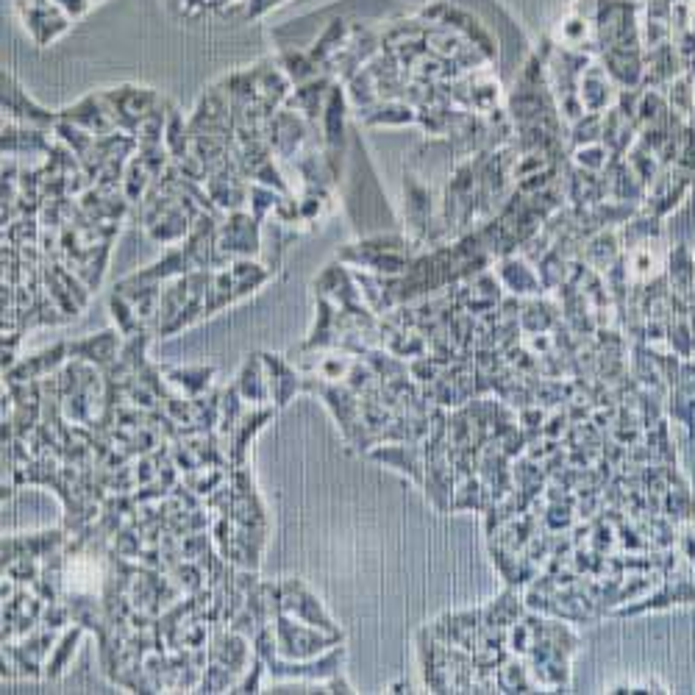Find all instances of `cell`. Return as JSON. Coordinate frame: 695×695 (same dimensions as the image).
<instances>
[{
	"instance_id": "obj_1",
	"label": "cell",
	"mask_w": 695,
	"mask_h": 695,
	"mask_svg": "<svg viewBox=\"0 0 695 695\" xmlns=\"http://www.w3.org/2000/svg\"><path fill=\"white\" fill-rule=\"evenodd\" d=\"M17 14L39 48L51 45L53 39L64 37L73 26V20L53 0H17Z\"/></svg>"
},
{
	"instance_id": "obj_2",
	"label": "cell",
	"mask_w": 695,
	"mask_h": 695,
	"mask_svg": "<svg viewBox=\"0 0 695 695\" xmlns=\"http://www.w3.org/2000/svg\"><path fill=\"white\" fill-rule=\"evenodd\" d=\"M0 81H3V112L14 114V117H20V120H26V123H34V126H53V123H59V114L39 109L37 103L26 95V89L14 81L12 73L3 70V78H0Z\"/></svg>"
},
{
	"instance_id": "obj_3",
	"label": "cell",
	"mask_w": 695,
	"mask_h": 695,
	"mask_svg": "<svg viewBox=\"0 0 695 695\" xmlns=\"http://www.w3.org/2000/svg\"><path fill=\"white\" fill-rule=\"evenodd\" d=\"M220 251L237 253V256H245V253L256 251L259 245V226L256 220H251L248 215H234L231 220H226V226L220 228Z\"/></svg>"
},
{
	"instance_id": "obj_4",
	"label": "cell",
	"mask_w": 695,
	"mask_h": 695,
	"mask_svg": "<svg viewBox=\"0 0 695 695\" xmlns=\"http://www.w3.org/2000/svg\"><path fill=\"white\" fill-rule=\"evenodd\" d=\"M345 42H348V26H345V20H331L329 28L315 39L309 56L323 67V64H329L331 59L345 48Z\"/></svg>"
},
{
	"instance_id": "obj_5",
	"label": "cell",
	"mask_w": 695,
	"mask_h": 695,
	"mask_svg": "<svg viewBox=\"0 0 695 695\" xmlns=\"http://www.w3.org/2000/svg\"><path fill=\"white\" fill-rule=\"evenodd\" d=\"M278 64L284 67V73H287L292 84H298V87L320 76V64L309 56V51H284L278 56Z\"/></svg>"
},
{
	"instance_id": "obj_6",
	"label": "cell",
	"mask_w": 695,
	"mask_h": 695,
	"mask_svg": "<svg viewBox=\"0 0 695 695\" xmlns=\"http://www.w3.org/2000/svg\"><path fill=\"white\" fill-rule=\"evenodd\" d=\"M167 148L173 151L176 159H187V128L181 123L176 109H170V120H167Z\"/></svg>"
},
{
	"instance_id": "obj_7",
	"label": "cell",
	"mask_w": 695,
	"mask_h": 695,
	"mask_svg": "<svg viewBox=\"0 0 695 695\" xmlns=\"http://www.w3.org/2000/svg\"><path fill=\"white\" fill-rule=\"evenodd\" d=\"M607 693H670V687L659 679L645 676V679H626L620 684H609Z\"/></svg>"
},
{
	"instance_id": "obj_8",
	"label": "cell",
	"mask_w": 695,
	"mask_h": 695,
	"mask_svg": "<svg viewBox=\"0 0 695 695\" xmlns=\"http://www.w3.org/2000/svg\"><path fill=\"white\" fill-rule=\"evenodd\" d=\"M576 162L582 167H593V170H598V167H604V162H607V151L604 148H598V145H584L582 151H579V156H576Z\"/></svg>"
},
{
	"instance_id": "obj_9",
	"label": "cell",
	"mask_w": 695,
	"mask_h": 695,
	"mask_svg": "<svg viewBox=\"0 0 695 695\" xmlns=\"http://www.w3.org/2000/svg\"><path fill=\"white\" fill-rule=\"evenodd\" d=\"M281 3H284V0H248L242 23H248V20H256V17H262V14H267V12H270V9H276V6H281Z\"/></svg>"
},
{
	"instance_id": "obj_10",
	"label": "cell",
	"mask_w": 695,
	"mask_h": 695,
	"mask_svg": "<svg viewBox=\"0 0 695 695\" xmlns=\"http://www.w3.org/2000/svg\"><path fill=\"white\" fill-rule=\"evenodd\" d=\"M59 9H62L70 20H78V17H84V14L89 12V6H92V0H53Z\"/></svg>"
},
{
	"instance_id": "obj_11",
	"label": "cell",
	"mask_w": 695,
	"mask_h": 695,
	"mask_svg": "<svg viewBox=\"0 0 695 695\" xmlns=\"http://www.w3.org/2000/svg\"><path fill=\"white\" fill-rule=\"evenodd\" d=\"M690 434H693V437H695V426H693V429H690Z\"/></svg>"
},
{
	"instance_id": "obj_12",
	"label": "cell",
	"mask_w": 695,
	"mask_h": 695,
	"mask_svg": "<svg viewBox=\"0 0 695 695\" xmlns=\"http://www.w3.org/2000/svg\"><path fill=\"white\" fill-rule=\"evenodd\" d=\"M92 3H98V0H92Z\"/></svg>"
}]
</instances>
